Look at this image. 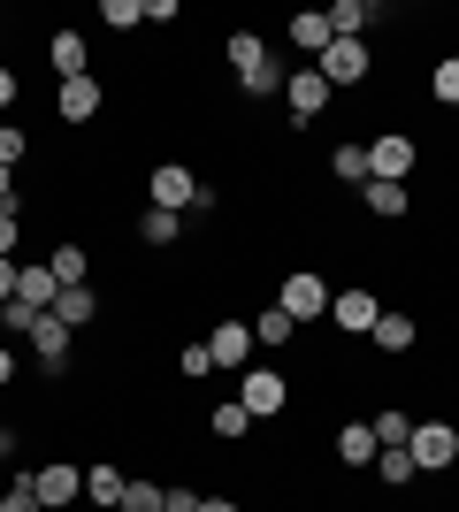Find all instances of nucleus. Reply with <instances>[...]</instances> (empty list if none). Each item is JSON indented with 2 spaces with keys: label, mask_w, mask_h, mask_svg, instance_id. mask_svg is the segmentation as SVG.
Listing matches in <instances>:
<instances>
[{
  "label": "nucleus",
  "mask_w": 459,
  "mask_h": 512,
  "mask_svg": "<svg viewBox=\"0 0 459 512\" xmlns=\"http://www.w3.org/2000/svg\"><path fill=\"white\" fill-rule=\"evenodd\" d=\"M329 299H337V291L322 283V268H291L284 291H276V306H284L299 329H306V321H329Z\"/></svg>",
  "instance_id": "nucleus-1"
},
{
  "label": "nucleus",
  "mask_w": 459,
  "mask_h": 512,
  "mask_svg": "<svg viewBox=\"0 0 459 512\" xmlns=\"http://www.w3.org/2000/svg\"><path fill=\"white\" fill-rule=\"evenodd\" d=\"M406 451H414L421 474H452L459 467V428L452 421H414V444Z\"/></svg>",
  "instance_id": "nucleus-2"
},
{
  "label": "nucleus",
  "mask_w": 459,
  "mask_h": 512,
  "mask_svg": "<svg viewBox=\"0 0 459 512\" xmlns=\"http://www.w3.org/2000/svg\"><path fill=\"white\" fill-rule=\"evenodd\" d=\"M238 406L253 413V421H276V413L291 406V383L276 375V367H245L238 375Z\"/></svg>",
  "instance_id": "nucleus-3"
},
{
  "label": "nucleus",
  "mask_w": 459,
  "mask_h": 512,
  "mask_svg": "<svg viewBox=\"0 0 459 512\" xmlns=\"http://www.w3.org/2000/svg\"><path fill=\"white\" fill-rule=\"evenodd\" d=\"M314 69H322V77H329V92H337V85H360V77L375 69V54H368V39H329Z\"/></svg>",
  "instance_id": "nucleus-4"
},
{
  "label": "nucleus",
  "mask_w": 459,
  "mask_h": 512,
  "mask_svg": "<svg viewBox=\"0 0 459 512\" xmlns=\"http://www.w3.org/2000/svg\"><path fill=\"white\" fill-rule=\"evenodd\" d=\"M146 199H153V207H169V214H192V199H199V176L184 169V161H161V169L146 176Z\"/></svg>",
  "instance_id": "nucleus-5"
},
{
  "label": "nucleus",
  "mask_w": 459,
  "mask_h": 512,
  "mask_svg": "<svg viewBox=\"0 0 459 512\" xmlns=\"http://www.w3.org/2000/svg\"><path fill=\"white\" fill-rule=\"evenodd\" d=\"M368 176L375 184H406V176H414V138H406V130H383L368 146Z\"/></svg>",
  "instance_id": "nucleus-6"
},
{
  "label": "nucleus",
  "mask_w": 459,
  "mask_h": 512,
  "mask_svg": "<svg viewBox=\"0 0 459 512\" xmlns=\"http://www.w3.org/2000/svg\"><path fill=\"white\" fill-rule=\"evenodd\" d=\"M31 490H39V505H46V512H62V505H77V497H85V467H69V459H46V467L31 474Z\"/></svg>",
  "instance_id": "nucleus-7"
},
{
  "label": "nucleus",
  "mask_w": 459,
  "mask_h": 512,
  "mask_svg": "<svg viewBox=\"0 0 459 512\" xmlns=\"http://www.w3.org/2000/svg\"><path fill=\"white\" fill-rule=\"evenodd\" d=\"M329 321H337L345 337H368L375 321H383V299H375V291H360V283H352V291H337V299H329Z\"/></svg>",
  "instance_id": "nucleus-8"
},
{
  "label": "nucleus",
  "mask_w": 459,
  "mask_h": 512,
  "mask_svg": "<svg viewBox=\"0 0 459 512\" xmlns=\"http://www.w3.org/2000/svg\"><path fill=\"white\" fill-rule=\"evenodd\" d=\"M207 360L245 375V360H253V321H215V329H207Z\"/></svg>",
  "instance_id": "nucleus-9"
},
{
  "label": "nucleus",
  "mask_w": 459,
  "mask_h": 512,
  "mask_svg": "<svg viewBox=\"0 0 459 512\" xmlns=\"http://www.w3.org/2000/svg\"><path fill=\"white\" fill-rule=\"evenodd\" d=\"M100 107H108V85H100V77H69V85L54 92V115H62V123H92Z\"/></svg>",
  "instance_id": "nucleus-10"
},
{
  "label": "nucleus",
  "mask_w": 459,
  "mask_h": 512,
  "mask_svg": "<svg viewBox=\"0 0 459 512\" xmlns=\"http://www.w3.org/2000/svg\"><path fill=\"white\" fill-rule=\"evenodd\" d=\"M291 123H314V115H322V107H329V77H322V69H314V62H306V69H291Z\"/></svg>",
  "instance_id": "nucleus-11"
},
{
  "label": "nucleus",
  "mask_w": 459,
  "mask_h": 512,
  "mask_svg": "<svg viewBox=\"0 0 459 512\" xmlns=\"http://www.w3.org/2000/svg\"><path fill=\"white\" fill-rule=\"evenodd\" d=\"M69 337H77V329H62L54 314H39V329H31V352H39L46 375H62V367H69Z\"/></svg>",
  "instance_id": "nucleus-12"
},
{
  "label": "nucleus",
  "mask_w": 459,
  "mask_h": 512,
  "mask_svg": "<svg viewBox=\"0 0 459 512\" xmlns=\"http://www.w3.org/2000/svg\"><path fill=\"white\" fill-rule=\"evenodd\" d=\"M46 62H54V69H62V85H69V77H92V46H85V31H54V39H46Z\"/></svg>",
  "instance_id": "nucleus-13"
},
{
  "label": "nucleus",
  "mask_w": 459,
  "mask_h": 512,
  "mask_svg": "<svg viewBox=\"0 0 459 512\" xmlns=\"http://www.w3.org/2000/svg\"><path fill=\"white\" fill-rule=\"evenodd\" d=\"M54 321H62V329H85V321H100V299H92V283H62V299H54Z\"/></svg>",
  "instance_id": "nucleus-14"
},
{
  "label": "nucleus",
  "mask_w": 459,
  "mask_h": 512,
  "mask_svg": "<svg viewBox=\"0 0 459 512\" xmlns=\"http://www.w3.org/2000/svg\"><path fill=\"white\" fill-rule=\"evenodd\" d=\"M337 39V31H329V16L322 8H299V16H291V46H299V54H314V62H322V46Z\"/></svg>",
  "instance_id": "nucleus-15"
},
{
  "label": "nucleus",
  "mask_w": 459,
  "mask_h": 512,
  "mask_svg": "<svg viewBox=\"0 0 459 512\" xmlns=\"http://www.w3.org/2000/svg\"><path fill=\"white\" fill-rule=\"evenodd\" d=\"M284 85H291V62H284V54H268V62L253 69V77H238V92H245V100H276Z\"/></svg>",
  "instance_id": "nucleus-16"
},
{
  "label": "nucleus",
  "mask_w": 459,
  "mask_h": 512,
  "mask_svg": "<svg viewBox=\"0 0 459 512\" xmlns=\"http://www.w3.org/2000/svg\"><path fill=\"white\" fill-rule=\"evenodd\" d=\"M123 490H131V482H123V474H115V459H100V467H85V497L100 512H115L123 505Z\"/></svg>",
  "instance_id": "nucleus-17"
},
{
  "label": "nucleus",
  "mask_w": 459,
  "mask_h": 512,
  "mask_svg": "<svg viewBox=\"0 0 459 512\" xmlns=\"http://www.w3.org/2000/svg\"><path fill=\"white\" fill-rule=\"evenodd\" d=\"M368 337H375V352H414L421 329H414V314H391V306H383V321H375Z\"/></svg>",
  "instance_id": "nucleus-18"
},
{
  "label": "nucleus",
  "mask_w": 459,
  "mask_h": 512,
  "mask_svg": "<svg viewBox=\"0 0 459 512\" xmlns=\"http://www.w3.org/2000/svg\"><path fill=\"white\" fill-rule=\"evenodd\" d=\"M222 54H230V69H238V77H253V69H261L276 46H268L261 31H230V46H222Z\"/></svg>",
  "instance_id": "nucleus-19"
},
{
  "label": "nucleus",
  "mask_w": 459,
  "mask_h": 512,
  "mask_svg": "<svg viewBox=\"0 0 459 512\" xmlns=\"http://www.w3.org/2000/svg\"><path fill=\"white\" fill-rule=\"evenodd\" d=\"M16 299H23V306H39V314H54V299H62L54 268H23V276H16Z\"/></svg>",
  "instance_id": "nucleus-20"
},
{
  "label": "nucleus",
  "mask_w": 459,
  "mask_h": 512,
  "mask_svg": "<svg viewBox=\"0 0 459 512\" xmlns=\"http://www.w3.org/2000/svg\"><path fill=\"white\" fill-rule=\"evenodd\" d=\"M375 451H383V444H375L368 421H345V428H337V459H345V467H368Z\"/></svg>",
  "instance_id": "nucleus-21"
},
{
  "label": "nucleus",
  "mask_w": 459,
  "mask_h": 512,
  "mask_svg": "<svg viewBox=\"0 0 459 512\" xmlns=\"http://www.w3.org/2000/svg\"><path fill=\"white\" fill-rule=\"evenodd\" d=\"M207 428H215L222 444H245V436H253V413H245V406H238V398H222V406H215V413H207Z\"/></svg>",
  "instance_id": "nucleus-22"
},
{
  "label": "nucleus",
  "mask_w": 459,
  "mask_h": 512,
  "mask_svg": "<svg viewBox=\"0 0 459 512\" xmlns=\"http://www.w3.org/2000/svg\"><path fill=\"white\" fill-rule=\"evenodd\" d=\"M360 199H368V214H383V222H398V214H406V199H414V192H406V184H375V176H368V184H360Z\"/></svg>",
  "instance_id": "nucleus-23"
},
{
  "label": "nucleus",
  "mask_w": 459,
  "mask_h": 512,
  "mask_svg": "<svg viewBox=\"0 0 459 512\" xmlns=\"http://www.w3.org/2000/svg\"><path fill=\"white\" fill-rule=\"evenodd\" d=\"M322 16H329V31H337V39H360V31L375 23V8H368V0H337V8H322Z\"/></svg>",
  "instance_id": "nucleus-24"
},
{
  "label": "nucleus",
  "mask_w": 459,
  "mask_h": 512,
  "mask_svg": "<svg viewBox=\"0 0 459 512\" xmlns=\"http://www.w3.org/2000/svg\"><path fill=\"white\" fill-rule=\"evenodd\" d=\"M291 337H299V321H291V314H284V306H268V314H261V321H253V344H268V352H284V344H291Z\"/></svg>",
  "instance_id": "nucleus-25"
},
{
  "label": "nucleus",
  "mask_w": 459,
  "mask_h": 512,
  "mask_svg": "<svg viewBox=\"0 0 459 512\" xmlns=\"http://www.w3.org/2000/svg\"><path fill=\"white\" fill-rule=\"evenodd\" d=\"M138 237H146V245H176V237H184V214L146 207V214H138Z\"/></svg>",
  "instance_id": "nucleus-26"
},
{
  "label": "nucleus",
  "mask_w": 459,
  "mask_h": 512,
  "mask_svg": "<svg viewBox=\"0 0 459 512\" xmlns=\"http://www.w3.org/2000/svg\"><path fill=\"white\" fill-rule=\"evenodd\" d=\"M375 474H383V490H406V482H414V451H406V444H398V451H375Z\"/></svg>",
  "instance_id": "nucleus-27"
},
{
  "label": "nucleus",
  "mask_w": 459,
  "mask_h": 512,
  "mask_svg": "<svg viewBox=\"0 0 459 512\" xmlns=\"http://www.w3.org/2000/svg\"><path fill=\"white\" fill-rule=\"evenodd\" d=\"M329 176L360 192V184H368V146H337V153H329Z\"/></svg>",
  "instance_id": "nucleus-28"
},
{
  "label": "nucleus",
  "mask_w": 459,
  "mask_h": 512,
  "mask_svg": "<svg viewBox=\"0 0 459 512\" xmlns=\"http://www.w3.org/2000/svg\"><path fill=\"white\" fill-rule=\"evenodd\" d=\"M368 428H375V444H383V451H398V444H414V413H398V406H391V413H375Z\"/></svg>",
  "instance_id": "nucleus-29"
},
{
  "label": "nucleus",
  "mask_w": 459,
  "mask_h": 512,
  "mask_svg": "<svg viewBox=\"0 0 459 512\" xmlns=\"http://www.w3.org/2000/svg\"><path fill=\"white\" fill-rule=\"evenodd\" d=\"M46 268H54V283H85V276H92L85 245H54V260H46Z\"/></svg>",
  "instance_id": "nucleus-30"
},
{
  "label": "nucleus",
  "mask_w": 459,
  "mask_h": 512,
  "mask_svg": "<svg viewBox=\"0 0 459 512\" xmlns=\"http://www.w3.org/2000/svg\"><path fill=\"white\" fill-rule=\"evenodd\" d=\"M100 23H108V31H138V23H146V0H100Z\"/></svg>",
  "instance_id": "nucleus-31"
},
{
  "label": "nucleus",
  "mask_w": 459,
  "mask_h": 512,
  "mask_svg": "<svg viewBox=\"0 0 459 512\" xmlns=\"http://www.w3.org/2000/svg\"><path fill=\"white\" fill-rule=\"evenodd\" d=\"M429 92H437L444 107H459V54H444V62H437V77H429Z\"/></svg>",
  "instance_id": "nucleus-32"
},
{
  "label": "nucleus",
  "mask_w": 459,
  "mask_h": 512,
  "mask_svg": "<svg viewBox=\"0 0 459 512\" xmlns=\"http://www.w3.org/2000/svg\"><path fill=\"white\" fill-rule=\"evenodd\" d=\"M176 375H184V383H199V375H215V360H207V344H184V352H176Z\"/></svg>",
  "instance_id": "nucleus-33"
},
{
  "label": "nucleus",
  "mask_w": 459,
  "mask_h": 512,
  "mask_svg": "<svg viewBox=\"0 0 459 512\" xmlns=\"http://www.w3.org/2000/svg\"><path fill=\"white\" fill-rule=\"evenodd\" d=\"M115 512H161V482H131Z\"/></svg>",
  "instance_id": "nucleus-34"
},
{
  "label": "nucleus",
  "mask_w": 459,
  "mask_h": 512,
  "mask_svg": "<svg viewBox=\"0 0 459 512\" xmlns=\"http://www.w3.org/2000/svg\"><path fill=\"white\" fill-rule=\"evenodd\" d=\"M23 153H31V138H23V123H0V169H16Z\"/></svg>",
  "instance_id": "nucleus-35"
},
{
  "label": "nucleus",
  "mask_w": 459,
  "mask_h": 512,
  "mask_svg": "<svg viewBox=\"0 0 459 512\" xmlns=\"http://www.w3.org/2000/svg\"><path fill=\"white\" fill-rule=\"evenodd\" d=\"M23 245V207H0V260H16Z\"/></svg>",
  "instance_id": "nucleus-36"
},
{
  "label": "nucleus",
  "mask_w": 459,
  "mask_h": 512,
  "mask_svg": "<svg viewBox=\"0 0 459 512\" xmlns=\"http://www.w3.org/2000/svg\"><path fill=\"white\" fill-rule=\"evenodd\" d=\"M0 329H23V337H31V329H39V306L8 299V306H0Z\"/></svg>",
  "instance_id": "nucleus-37"
},
{
  "label": "nucleus",
  "mask_w": 459,
  "mask_h": 512,
  "mask_svg": "<svg viewBox=\"0 0 459 512\" xmlns=\"http://www.w3.org/2000/svg\"><path fill=\"white\" fill-rule=\"evenodd\" d=\"M0 512H46V505H39V490H31V474H23V482H16V490H8V497H0Z\"/></svg>",
  "instance_id": "nucleus-38"
},
{
  "label": "nucleus",
  "mask_w": 459,
  "mask_h": 512,
  "mask_svg": "<svg viewBox=\"0 0 459 512\" xmlns=\"http://www.w3.org/2000/svg\"><path fill=\"white\" fill-rule=\"evenodd\" d=\"M161 512H199V490L192 482H169V490H161Z\"/></svg>",
  "instance_id": "nucleus-39"
},
{
  "label": "nucleus",
  "mask_w": 459,
  "mask_h": 512,
  "mask_svg": "<svg viewBox=\"0 0 459 512\" xmlns=\"http://www.w3.org/2000/svg\"><path fill=\"white\" fill-rule=\"evenodd\" d=\"M16 92H23V77L8 62H0V123H8V107H16Z\"/></svg>",
  "instance_id": "nucleus-40"
},
{
  "label": "nucleus",
  "mask_w": 459,
  "mask_h": 512,
  "mask_svg": "<svg viewBox=\"0 0 459 512\" xmlns=\"http://www.w3.org/2000/svg\"><path fill=\"white\" fill-rule=\"evenodd\" d=\"M16 276H23V268H16V260H0V306H8V299H16Z\"/></svg>",
  "instance_id": "nucleus-41"
},
{
  "label": "nucleus",
  "mask_w": 459,
  "mask_h": 512,
  "mask_svg": "<svg viewBox=\"0 0 459 512\" xmlns=\"http://www.w3.org/2000/svg\"><path fill=\"white\" fill-rule=\"evenodd\" d=\"M0 207H23L16 199V169H0Z\"/></svg>",
  "instance_id": "nucleus-42"
},
{
  "label": "nucleus",
  "mask_w": 459,
  "mask_h": 512,
  "mask_svg": "<svg viewBox=\"0 0 459 512\" xmlns=\"http://www.w3.org/2000/svg\"><path fill=\"white\" fill-rule=\"evenodd\" d=\"M16 383V352H8V344H0V390Z\"/></svg>",
  "instance_id": "nucleus-43"
},
{
  "label": "nucleus",
  "mask_w": 459,
  "mask_h": 512,
  "mask_svg": "<svg viewBox=\"0 0 459 512\" xmlns=\"http://www.w3.org/2000/svg\"><path fill=\"white\" fill-rule=\"evenodd\" d=\"M199 512H238V505H230V497H199Z\"/></svg>",
  "instance_id": "nucleus-44"
},
{
  "label": "nucleus",
  "mask_w": 459,
  "mask_h": 512,
  "mask_svg": "<svg viewBox=\"0 0 459 512\" xmlns=\"http://www.w3.org/2000/svg\"><path fill=\"white\" fill-rule=\"evenodd\" d=\"M8 451H16V436H8V428H0V459H8Z\"/></svg>",
  "instance_id": "nucleus-45"
}]
</instances>
